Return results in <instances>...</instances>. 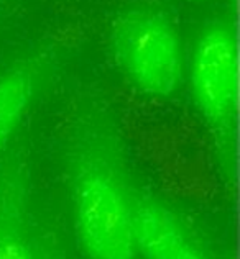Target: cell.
I'll return each mask as SVG.
<instances>
[{
	"instance_id": "1",
	"label": "cell",
	"mask_w": 240,
	"mask_h": 259,
	"mask_svg": "<svg viewBox=\"0 0 240 259\" xmlns=\"http://www.w3.org/2000/svg\"><path fill=\"white\" fill-rule=\"evenodd\" d=\"M71 200L78 241L89 259H135V203L107 159L79 162Z\"/></svg>"
},
{
	"instance_id": "2",
	"label": "cell",
	"mask_w": 240,
	"mask_h": 259,
	"mask_svg": "<svg viewBox=\"0 0 240 259\" xmlns=\"http://www.w3.org/2000/svg\"><path fill=\"white\" fill-rule=\"evenodd\" d=\"M120 67L140 92L153 97L175 94L183 80V48L178 31L161 13L132 10L114 26Z\"/></svg>"
},
{
	"instance_id": "3",
	"label": "cell",
	"mask_w": 240,
	"mask_h": 259,
	"mask_svg": "<svg viewBox=\"0 0 240 259\" xmlns=\"http://www.w3.org/2000/svg\"><path fill=\"white\" fill-rule=\"evenodd\" d=\"M191 91L197 110L214 126H227L237 105V41L225 23L211 25L194 46Z\"/></svg>"
},
{
	"instance_id": "4",
	"label": "cell",
	"mask_w": 240,
	"mask_h": 259,
	"mask_svg": "<svg viewBox=\"0 0 240 259\" xmlns=\"http://www.w3.org/2000/svg\"><path fill=\"white\" fill-rule=\"evenodd\" d=\"M135 251L143 259H208L178 217L153 200L135 205Z\"/></svg>"
},
{
	"instance_id": "5",
	"label": "cell",
	"mask_w": 240,
	"mask_h": 259,
	"mask_svg": "<svg viewBox=\"0 0 240 259\" xmlns=\"http://www.w3.org/2000/svg\"><path fill=\"white\" fill-rule=\"evenodd\" d=\"M33 95V77L28 71L15 69L0 77V154L18 128Z\"/></svg>"
},
{
	"instance_id": "6",
	"label": "cell",
	"mask_w": 240,
	"mask_h": 259,
	"mask_svg": "<svg viewBox=\"0 0 240 259\" xmlns=\"http://www.w3.org/2000/svg\"><path fill=\"white\" fill-rule=\"evenodd\" d=\"M0 259H35L26 243L15 233H0Z\"/></svg>"
}]
</instances>
